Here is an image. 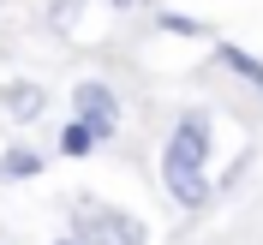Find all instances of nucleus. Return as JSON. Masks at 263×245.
Returning a JSON list of instances; mask_svg holds the SVG:
<instances>
[{
  "instance_id": "f257e3e1",
  "label": "nucleus",
  "mask_w": 263,
  "mask_h": 245,
  "mask_svg": "<svg viewBox=\"0 0 263 245\" xmlns=\"http://www.w3.org/2000/svg\"><path fill=\"white\" fill-rule=\"evenodd\" d=\"M210 156H215L210 108H180L174 126H167V144H162V185H167V203H174V210L197 215V210L215 203Z\"/></svg>"
},
{
  "instance_id": "f03ea898",
  "label": "nucleus",
  "mask_w": 263,
  "mask_h": 245,
  "mask_svg": "<svg viewBox=\"0 0 263 245\" xmlns=\"http://www.w3.org/2000/svg\"><path fill=\"white\" fill-rule=\"evenodd\" d=\"M72 233L84 245H149V221L96 197H72Z\"/></svg>"
},
{
  "instance_id": "7ed1b4c3",
  "label": "nucleus",
  "mask_w": 263,
  "mask_h": 245,
  "mask_svg": "<svg viewBox=\"0 0 263 245\" xmlns=\"http://www.w3.org/2000/svg\"><path fill=\"white\" fill-rule=\"evenodd\" d=\"M72 120H84L102 144H114V131H120V96H114V84H108V78H78V84H72Z\"/></svg>"
},
{
  "instance_id": "20e7f679",
  "label": "nucleus",
  "mask_w": 263,
  "mask_h": 245,
  "mask_svg": "<svg viewBox=\"0 0 263 245\" xmlns=\"http://www.w3.org/2000/svg\"><path fill=\"white\" fill-rule=\"evenodd\" d=\"M0 114H6V120H18V126H30V120H42V114H48V90H42L36 78L6 84V90H0Z\"/></svg>"
},
{
  "instance_id": "39448f33",
  "label": "nucleus",
  "mask_w": 263,
  "mask_h": 245,
  "mask_svg": "<svg viewBox=\"0 0 263 245\" xmlns=\"http://www.w3.org/2000/svg\"><path fill=\"white\" fill-rule=\"evenodd\" d=\"M210 60L221 66L228 78H239L246 90H257V96H263V60H257L251 48H239V42H215V54H210Z\"/></svg>"
},
{
  "instance_id": "423d86ee",
  "label": "nucleus",
  "mask_w": 263,
  "mask_h": 245,
  "mask_svg": "<svg viewBox=\"0 0 263 245\" xmlns=\"http://www.w3.org/2000/svg\"><path fill=\"white\" fill-rule=\"evenodd\" d=\"M48 174V149L42 144H6L0 149V180H36Z\"/></svg>"
},
{
  "instance_id": "0eeeda50",
  "label": "nucleus",
  "mask_w": 263,
  "mask_h": 245,
  "mask_svg": "<svg viewBox=\"0 0 263 245\" xmlns=\"http://www.w3.org/2000/svg\"><path fill=\"white\" fill-rule=\"evenodd\" d=\"M96 149H102V138L84 126V120H66L60 138H54V156H66V162H84V156H96Z\"/></svg>"
},
{
  "instance_id": "6e6552de",
  "label": "nucleus",
  "mask_w": 263,
  "mask_h": 245,
  "mask_svg": "<svg viewBox=\"0 0 263 245\" xmlns=\"http://www.w3.org/2000/svg\"><path fill=\"white\" fill-rule=\"evenodd\" d=\"M156 30H167V36H203V42H210V24H203V18H192V12H156Z\"/></svg>"
},
{
  "instance_id": "1a4fd4ad",
  "label": "nucleus",
  "mask_w": 263,
  "mask_h": 245,
  "mask_svg": "<svg viewBox=\"0 0 263 245\" xmlns=\"http://www.w3.org/2000/svg\"><path fill=\"white\" fill-rule=\"evenodd\" d=\"M108 6H114V12H132V6H138V0H108Z\"/></svg>"
},
{
  "instance_id": "9d476101",
  "label": "nucleus",
  "mask_w": 263,
  "mask_h": 245,
  "mask_svg": "<svg viewBox=\"0 0 263 245\" xmlns=\"http://www.w3.org/2000/svg\"><path fill=\"white\" fill-rule=\"evenodd\" d=\"M54 245H84V239H78V233H66V239H54Z\"/></svg>"
}]
</instances>
